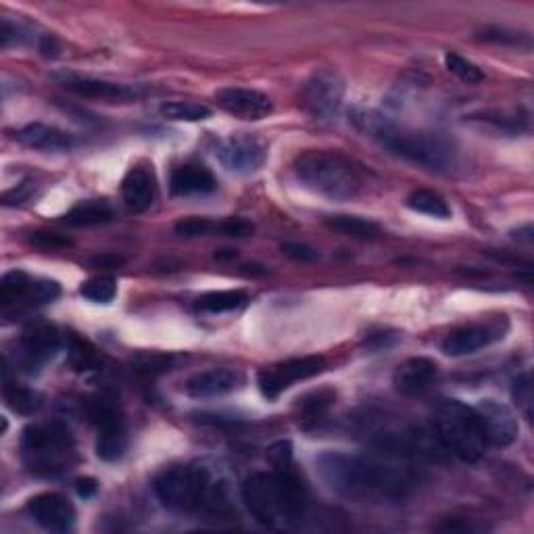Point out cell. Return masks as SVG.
<instances>
[{"label":"cell","instance_id":"1","mask_svg":"<svg viewBox=\"0 0 534 534\" xmlns=\"http://www.w3.org/2000/svg\"><path fill=\"white\" fill-rule=\"evenodd\" d=\"M320 478L328 489L351 501L382 503L405 499L416 484V476L401 459L391 455H357L326 451L315 459Z\"/></svg>","mask_w":534,"mask_h":534},{"label":"cell","instance_id":"2","mask_svg":"<svg viewBox=\"0 0 534 534\" xmlns=\"http://www.w3.org/2000/svg\"><path fill=\"white\" fill-rule=\"evenodd\" d=\"M351 121L359 132L378 140L391 153L428 169L445 172L457 161L455 142L441 132L407 130L384 113L361 107L351 111Z\"/></svg>","mask_w":534,"mask_h":534},{"label":"cell","instance_id":"3","mask_svg":"<svg viewBox=\"0 0 534 534\" xmlns=\"http://www.w3.org/2000/svg\"><path fill=\"white\" fill-rule=\"evenodd\" d=\"M155 495L167 507L180 514H205L211 518L232 516V507L224 489L205 466L188 464L163 470L155 480Z\"/></svg>","mask_w":534,"mask_h":534},{"label":"cell","instance_id":"4","mask_svg":"<svg viewBox=\"0 0 534 534\" xmlns=\"http://www.w3.org/2000/svg\"><path fill=\"white\" fill-rule=\"evenodd\" d=\"M351 426L361 441L376 447L384 455L397 459L434 457V447L428 436L399 416L366 409L351 418Z\"/></svg>","mask_w":534,"mask_h":534},{"label":"cell","instance_id":"5","mask_svg":"<svg viewBox=\"0 0 534 534\" xmlns=\"http://www.w3.org/2000/svg\"><path fill=\"white\" fill-rule=\"evenodd\" d=\"M299 182L330 201H351L361 192L359 169L341 153L305 151L295 161Z\"/></svg>","mask_w":534,"mask_h":534},{"label":"cell","instance_id":"6","mask_svg":"<svg viewBox=\"0 0 534 534\" xmlns=\"http://www.w3.org/2000/svg\"><path fill=\"white\" fill-rule=\"evenodd\" d=\"M434 439L445 451L466 464H476L487 453V436H484L476 409L449 399L443 401L432 414Z\"/></svg>","mask_w":534,"mask_h":534},{"label":"cell","instance_id":"7","mask_svg":"<svg viewBox=\"0 0 534 534\" xmlns=\"http://www.w3.org/2000/svg\"><path fill=\"white\" fill-rule=\"evenodd\" d=\"M21 461L36 476H61L76 468L78 451L61 424H34L21 434Z\"/></svg>","mask_w":534,"mask_h":534},{"label":"cell","instance_id":"8","mask_svg":"<svg viewBox=\"0 0 534 534\" xmlns=\"http://www.w3.org/2000/svg\"><path fill=\"white\" fill-rule=\"evenodd\" d=\"M270 459L274 466V476L278 482L280 493V509H282V522L295 524L307 516L309 509V493L303 484L301 476L293 464V447L290 443H276L270 449Z\"/></svg>","mask_w":534,"mask_h":534},{"label":"cell","instance_id":"9","mask_svg":"<svg viewBox=\"0 0 534 534\" xmlns=\"http://www.w3.org/2000/svg\"><path fill=\"white\" fill-rule=\"evenodd\" d=\"M90 418L96 424V455L105 461H117L128 449L126 422L121 409L111 397H96L90 403Z\"/></svg>","mask_w":534,"mask_h":534},{"label":"cell","instance_id":"10","mask_svg":"<svg viewBox=\"0 0 534 534\" xmlns=\"http://www.w3.org/2000/svg\"><path fill=\"white\" fill-rule=\"evenodd\" d=\"M240 497L245 501L249 514L261 526L274 528L282 522L280 493L274 472H253L240 487Z\"/></svg>","mask_w":534,"mask_h":534},{"label":"cell","instance_id":"11","mask_svg":"<svg viewBox=\"0 0 534 534\" xmlns=\"http://www.w3.org/2000/svg\"><path fill=\"white\" fill-rule=\"evenodd\" d=\"M324 368H326V361H324V357H318V355L295 357V359L274 363V366L259 372V376H257L259 391L265 399H276L280 393H284L286 388H290L295 382L318 376L324 372Z\"/></svg>","mask_w":534,"mask_h":534},{"label":"cell","instance_id":"12","mask_svg":"<svg viewBox=\"0 0 534 534\" xmlns=\"http://www.w3.org/2000/svg\"><path fill=\"white\" fill-rule=\"evenodd\" d=\"M345 99V84L334 71L322 69L305 82L301 90V105L315 119H332Z\"/></svg>","mask_w":534,"mask_h":534},{"label":"cell","instance_id":"13","mask_svg":"<svg viewBox=\"0 0 534 534\" xmlns=\"http://www.w3.org/2000/svg\"><path fill=\"white\" fill-rule=\"evenodd\" d=\"M215 157L232 174H255L267 159L265 144L249 134H232L217 142Z\"/></svg>","mask_w":534,"mask_h":534},{"label":"cell","instance_id":"14","mask_svg":"<svg viewBox=\"0 0 534 534\" xmlns=\"http://www.w3.org/2000/svg\"><path fill=\"white\" fill-rule=\"evenodd\" d=\"M61 349V336L55 326L46 322H34L23 330L19 343V363L26 372L40 370L48 359H53Z\"/></svg>","mask_w":534,"mask_h":534},{"label":"cell","instance_id":"15","mask_svg":"<svg viewBox=\"0 0 534 534\" xmlns=\"http://www.w3.org/2000/svg\"><path fill=\"white\" fill-rule=\"evenodd\" d=\"M476 414L480 418L484 436H487V443L493 447H509L518 439V418L512 409L505 403L495 401V399H484L478 403Z\"/></svg>","mask_w":534,"mask_h":534},{"label":"cell","instance_id":"16","mask_svg":"<svg viewBox=\"0 0 534 534\" xmlns=\"http://www.w3.org/2000/svg\"><path fill=\"white\" fill-rule=\"evenodd\" d=\"M30 518L48 532H69L76 524V507L59 493H42L28 501Z\"/></svg>","mask_w":534,"mask_h":534},{"label":"cell","instance_id":"17","mask_svg":"<svg viewBox=\"0 0 534 534\" xmlns=\"http://www.w3.org/2000/svg\"><path fill=\"white\" fill-rule=\"evenodd\" d=\"M507 330V324L501 326V322H487V324H470L464 328H457L443 341L441 349L445 355L451 357H464L478 353L480 349L493 345L499 338H503Z\"/></svg>","mask_w":534,"mask_h":534},{"label":"cell","instance_id":"18","mask_svg":"<svg viewBox=\"0 0 534 534\" xmlns=\"http://www.w3.org/2000/svg\"><path fill=\"white\" fill-rule=\"evenodd\" d=\"M215 101L226 113L247 121L265 119L274 111L270 96L253 88H238V86L222 88L217 90Z\"/></svg>","mask_w":534,"mask_h":534},{"label":"cell","instance_id":"19","mask_svg":"<svg viewBox=\"0 0 534 534\" xmlns=\"http://www.w3.org/2000/svg\"><path fill=\"white\" fill-rule=\"evenodd\" d=\"M245 384V376L238 370L230 368H217V370H207L194 374L186 382V393L192 399H213V397H224L230 395Z\"/></svg>","mask_w":534,"mask_h":534},{"label":"cell","instance_id":"20","mask_svg":"<svg viewBox=\"0 0 534 534\" xmlns=\"http://www.w3.org/2000/svg\"><path fill=\"white\" fill-rule=\"evenodd\" d=\"M121 197L130 211L144 213L155 205L157 178L149 165H136L121 182Z\"/></svg>","mask_w":534,"mask_h":534},{"label":"cell","instance_id":"21","mask_svg":"<svg viewBox=\"0 0 534 534\" xmlns=\"http://www.w3.org/2000/svg\"><path fill=\"white\" fill-rule=\"evenodd\" d=\"M439 366L428 357H411L395 370L393 384L401 395H420L434 384Z\"/></svg>","mask_w":534,"mask_h":534},{"label":"cell","instance_id":"22","mask_svg":"<svg viewBox=\"0 0 534 534\" xmlns=\"http://www.w3.org/2000/svg\"><path fill=\"white\" fill-rule=\"evenodd\" d=\"M63 86L78 96H84V99L107 101V103H126L140 96L138 88L134 86L115 84V82L96 80V78H65Z\"/></svg>","mask_w":534,"mask_h":534},{"label":"cell","instance_id":"23","mask_svg":"<svg viewBox=\"0 0 534 534\" xmlns=\"http://www.w3.org/2000/svg\"><path fill=\"white\" fill-rule=\"evenodd\" d=\"M15 140L23 147L34 149V151H44V153H59V151H69L71 140L69 134L55 126H46V124H28L21 130L15 132Z\"/></svg>","mask_w":534,"mask_h":534},{"label":"cell","instance_id":"24","mask_svg":"<svg viewBox=\"0 0 534 534\" xmlns=\"http://www.w3.org/2000/svg\"><path fill=\"white\" fill-rule=\"evenodd\" d=\"M169 188H172L174 194L186 197V194H209L217 188V182L205 165L188 163L174 169Z\"/></svg>","mask_w":534,"mask_h":534},{"label":"cell","instance_id":"25","mask_svg":"<svg viewBox=\"0 0 534 534\" xmlns=\"http://www.w3.org/2000/svg\"><path fill=\"white\" fill-rule=\"evenodd\" d=\"M30 301L38 303L36 299V280H32L26 272L13 270L3 276V282H0V303H3L5 309L11 305Z\"/></svg>","mask_w":534,"mask_h":534},{"label":"cell","instance_id":"26","mask_svg":"<svg viewBox=\"0 0 534 534\" xmlns=\"http://www.w3.org/2000/svg\"><path fill=\"white\" fill-rule=\"evenodd\" d=\"M113 220V209L105 201H84L65 213L63 222L76 228L99 226Z\"/></svg>","mask_w":534,"mask_h":534},{"label":"cell","instance_id":"27","mask_svg":"<svg viewBox=\"0 0 534 534\" xmlns=\"http://www.w3.org/2000/svg\"><path fill=\"white\" fill-rule=\"evenodd\" d=\"M326 228L336 234L359 240H370L380 236V226L376 222L363 220V217L357 215H332L326 220Z\"/></svg>","mask_w":534,"mask_h":534},{"label":"cell","instance_id":"28","mask_svg":"<svg viewBox=\"0 0 534 534\" xmlns=\"http://www.w3.org/2000/svg\"><path fill=\"white\" fill-rule=\"evenodd\" d=\"M405 203L411 211L436 217V220H449L451 217L449 203L441 197L439 192H434V190H426V188L414 190L409 194Z\"/></svg>","mask_w":534,"mask_h":534},{"label":"cell","instance_id":"29","mask_svg":"<svg viewBox=\"0 0 534 534\" xmlns=\"http://www.w3.org/2000/svg\"><path fill=\"white\" fill-rule=\"evenodd\" d=\"M5 401L9 409L21 416H32L42 407V397L36 391L19 384H11L9 380L5 382Z\"/></svg>","mask_w":534,"mask_h":534},{"label":"cell","instance_id":"30","mask_svg":"<svg viewBox=\"0 0 534 534\" xmlns=\"http://www.w3.org/2000/svg\"><path fill=\"white\" fill-rule=\"evenodd\" d=\"M247 303L245 290H217V293H207L197 301V307L207 313H224L234 311Z\"/></svg>","mask_w":534,"mask_h":534},{"label":"cell","instance_id":"31","mask_svg":"<svg viewBox=\"0 0 534 534\" xmlns=\"http://www.w3.org/2000/svg\"><path fill=\"white\" fill-rule=\"evenodd\" d=\"M161 115L172 121H203L211 115V109L201 103H188V101H169L161 105Z\"/></svg>","mask_w":534,"mask_h":534},{"label":"cell","instance_id":"32","mask_svg":"<svg viewBox=\"0 0 534 534\" xmlns=\"http://www.w3.org/2000/svg\"><path fill=\"white\" fill-rule=\"evenodd\" d=\"M80 295L92 303H111L117 295V284L111 276H99L80 286Z\"/></svg>","mask_w":534,"mask_h":534},{"label":"cell","instance_id":"33","mask_svg":"<svg viewBox=\"0 0 534 534\" xmlns=\"http://www.w3.org/2000/svg\"><path fill=\"white\" fill-rule=\"evenodd\" d=\"M334 397H336V393L326 391V388H322V391H315V393L299 399L301 418L303 420H311V422L320 420L326 414V411H328V407L334 403Z\"/></svg>","mask_w":534,"mask_h":534},{"label":"cell","instance_id":"34","mask_svg":"<svg viewBox=\"0 0 534 534\" xmlns=\"http://www.w3.org/2000/svg\"><path fill=\"white\" fill-rule=\"evenodd\" d=\"M445 65L447 69L451 71V74H455L461 82H468V84H480L484 80V74L480 71L478 65H474L472 61L464 59L457 53H447L445 55Z\"/></svg>","mask_w":534,"mask_h":534},{"label":"cell","instance_id":"35","mask_svg":"<svg viewBox=\"0 0 534 534\" xmlns=\"http://www.w3.org/2000/svg\"><path fill=\"white\" fill-rule=\"evenodd\" d=\"M512 395L514 401L518 405V409L524 414V418L528 422H532V405H534V397H532V376L530 372L522 374L516 378L514 388H512Z\"/></svg>","mask_w":534,"mask_h":534},{"label":"cell","instance_id":"36","mask_svg":"<svg viewBox=\"0 0 534 534\" xmlns=\"http://www.w3.org/2000/svg\"><path fill=\"white\" fill-rule=\"evenodd\" d=\"M30 242L34 247L44 249V251H59V249H67L74 245V240H71L69 236H63L57 232H34L30 236Z\"/></svg>","mask_w":534,"mask_h":534},{"label":"cell","instance_id":"37","mask_svg":"<svg viewBox=\"0 0 534 534\" xmlns=\"http://www.w3.org/2000/svg\"><path fill=\"white\" fill-rule=\"evenodd\" d=\"M480 38L487 40V42H495V44H505V46L530 44V40L524 34L512 32V30H505V28H484L480 32Z\"/></svg>","mask_w":534,"mask_h":534},{"label":"cell","instance_id":"38","mask_svg":"<svg viewBox=\"0 0 534 534\" xmlns=\"http://www.w3.org/2000/svg\"><path fill=\"white\" fill-rule=\"evenodd\" d=\"M94 349L88 347L78 336H71V363L76 370H90L94 366Z\"/></svg>","mask_w":534,"mask_h":534},{"label":"cell","instance_id":"39","mask_svg":"<svg viewBox=\"0 0 534 534\" xmlns=\"http://www.w3.org/2000/svg\"><path fill=\"white\" fill-rule=\"evenodd\" d=\"M211 230H213V224L207 220V217H186V220H180L176 224V232L186 238L205 236Z\"/></svg>","mask_w":534,"mask_h":534},{"label":"cell","instance_id":"40","mask_svg":"<svg viewBox=\"0 0 534 534\" xmlns=\"http://www.w3.org/2000/svg\"><path fill=\"white\" fill-rule=\"evenodd\" d=\"M282 253L293 261H301V263H309L320 257L318 251L307 245H301V242H286V245H282Z\"/></svg>","mask_w":534,"mask_h":534},{"label":"cell","instance_id":"41","mask_svg":"<svg viewBox=\"0 0 534 534\" xmlns=\"http://www.w3.org/2000/svg\"><path fill=\"white\" fill-rule=\"evenodd\" d=\"M26 38H28L26 30H21L19 26H15V23H11L9 19L0 21V44H3L5 48L11 46V44L26 42Z\"/></svg>","mask_w":534,"mask_h":534},{"label":"cell","instance_id":"42","mask_svg":"<svg viewBox=\"0 0 534 534\" xmlns=\"http://www.w3.org/2000/svg\"><path fill=\"white\" fill-rule=\"evenodd\" d=\"M30 197H32V184L30 182H23V184H19L13 190H9V192L3 194V205L5 207H15V205L26 203Z\"/></svg>","mask_w":534,"mask_h":534},{"label":"cell","instance_id":"43","mask_svg":"<svg viewBox=\"0 0 534 534\" xmlns=\"http://www.w3.org/2000/svg\"><path fill=\"white\" fill-rule=\"evenodd\" d=\"M220 230H222L226 236H245V234H249L253 228H251V224H247V222L236 220V217H230V220H226V222L220 224Z\"/></svg>","mask_w":534,"mask_h":534},{"label":"cell","instance_id":"44","mask_svg":"<svg viewBox=\"0 0 534 534\" xmlns=\"http://www.w3.org/2000/svg\"><path fill=\"white\" fill-rule=\"evenodd\" d=\"M78 493H80L84 499L92 497V495L96 493V482H94L92 478H82V480H78Z\"/></svg>","mask_w":534,"mask_h":534},{"label":"cell","instance_id":"45","mask_svg":"<svg viewBox=\"0 0 534 534\" xmlns=\"http://www.w3.org/2000/svg\"><path fill=\"white\" fill-rule=\"evenodd\" d=\"M96 265H109V267H117L121 263L119 257H99V259H94Z\"/></svg>","mask_w":534,"mask_h":534}]
</instances>
